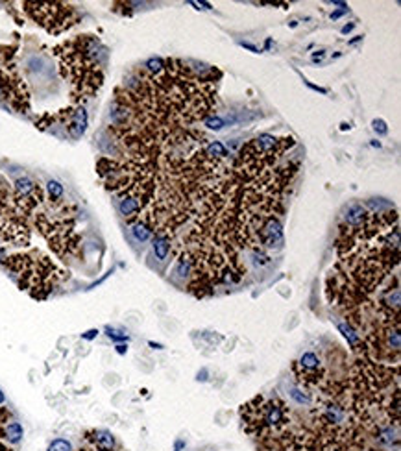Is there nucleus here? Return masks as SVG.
<instances>
[{
    "instance_id": "f257e3e1",
    "label": "nucleus",
    "mask_w": 401,
    "mask_h": 451,
    "mask_svg": "<svg viewBox=\"0 0 401 451\" xmlns=\"http://www.w3.org/2000/svg\"><path fill=\"white\" fill-rule=\"evenodd\" d=\"M59 57V71L70 83L74 102L91 98L104 82L105 48L94 36H80L54 48Z\"/></svg>"
},
{
    "instance_id": "f03ea898",
    "label": "nucleus",
    "mask_w": 401,
    "mask_h": 451,
    "mask_svg": "<svg viewBox=\"0 0 401 451\" xmlns=\"http://www.w3.org/2000/svg\"><path fill=\"white\" fill-rule=\"evenodd\" d=\"M41 211L35 215V226L43 237L50 242V248L59 257H69L76 253L80 246V237L76 233V213L70 203L63 200L41 203Z\"/></svg>"
},
{
    "instance_id": "7ed1b4c3",
    "label": "nucleus",
    "mask_w": 401,
    "mask_h": 451,
    "mask_svg": "<svg viewBox=\"0 0 401 451\" xmlns=\"http://www.w3.org/2000/svg\"><path fill=\"white\" fill-rule=\"evenodd\" d=\"M4 265L17 279L20 289L28 290L34 298L39 300L47 298L63 277V272L39 250L6 257Z\"/></svg>"
},
{
    "instance_id": "20e7f679",
    "label": "nucleus",
    "mask_w": 401,
    "mask_h": 451,
    "mask_svg": "<svg viewBox=\"0 0 401 451\" xmlns=\"http://www.w3.org/2000/svg\"><path fill=\"white\" fill-rule=\"evenodd\" d=\"M15 46L0 45V98L19 113H28L30 92L15 65Z\"/></svg>"
},
{
    "instance_id": "39448f33",
    "label": "nucleus",
    "mask_w": 401,
    "mask_h": 451,
    "mask_svg": "<svg viewBox=\"0 0 401 451\" xmlns=\"http://www.w3.org/2000/svg\"><path fill=\"white\" fill-rule=\"evenodd\" d=\"M24 11L50 34H61L78 20V11L63 2H24Z\"/></svg>"
},
{
    "instance_id": "423d86ee",
    "label": "nucleus",
    "mask_w": 401,
    "mask_h": 451,
    "mask_svg": "<svg viewBox=\"0 0 401 451\" xmlns=\"http://www.w3.org/2000/svg\"><path fill=\"white\" fill-rule=\"evenodd\" d=\"M259 240L266 248L283 246V226L276 216H268L259 224Z\"/></svg>"
},
{
    "instance_id": "0eeeda50",
    "label": "nucleus",
    "mask_w": 401,
    "mask_h": 451,
    "mask_svg": "<svg viewBox=\"0 0 401 451\" xmlns=\"http://www.w3.org/2000/svg\"><path fill=\"white\" fill-rule=\"evenodd\" d=\"M262 424L270 425L274 429H279L283 425L287 424V415H285V409L281 403L278 401H268L266 405L262 407Z\"/></svg>"
},
{
    "instance_id": "6e6552de",
    "label": "nucleus",
    "mask_w": 401,
    "mask_h": 451,
    "mask_svg": "<svg viewBox=\"0 0 401 451\" xmlns=\"http://www.w3.org/2000/svg\"><path fill=\"white\" fill-rule=\"evenodd\" d=\"M87 440L91 442L94 450H100V451H113L115 450V436H113L109 431H104V429H96V431H91L87 433Z\"/></svg>"
},
{
    "instance_id": "1a4fd4ad",
    "label": "nucleus",
    "mask_w": 401,
    "mask_h": 451,
    "mask_svg": "<svg viewBox=\"0 0 401 451\" xmlns=\"http://www.w3.org/2000/svg\"><path fill=\"white\" fill-rule=\"evenodd\" d=\"M296 366H301L305 374H311V376H309V381L316 383L318 379H320L316 376V372L320 370L322 362H320V359H318V357L314 355V353H313V351H307V353H303V355L299 357V361H298V364H296Z\"/></svg>"
},
{
    "instance_id": "9d476101",
    "label": "nucleus",
    "mask_w": 401,
    "mask_h": 451,
    "mask_svg": "<svg viewBox=\"0 0 401 451\" xmlns=\"http://www.w3.org/2000/svg\"><path fill=\"white\" fill-rule=\"evenodd\" d=\"M366 216H368V211L364 209L363 205L353 203V205H349V207H348L344 218H346L348 228H357V226H361V224L366 220Z\"/></svg>"
},
{
    "instance_id": "9b49d317",
    "label": "nucleus",
    "mask_w": 401,
    "mask_h": 451,
    "mask_svg": "<svg viewBox=\"0 0 401 451\" xmlns=\"http://www.w3.org/2000/svg\"><path fill=\"white\" fill-rule=\"evenodd\" d=\"M152 248H154V253L159 261H165L170 252V237L168 235H161V233H156V237L152 240Z\"/></svg>"
},
{
    "instance_id": "f8f14e48",
    "label": "nucleus",
    "mask_w": 401,
    "mask_h": 451,
    "mask_svg": "<svg viewBox=\"0 0 401 451\" xmlns=\"http://www.w3.org/2000/svg\"><path fill=\"white\" fill-rule=\"evenodd\" d=\"M22 434H24V429H22V425L19 422H10L4 427V436L10 444H19Z\"/></svg>"
},
{
    "instance_id": "ddd939ff",
    "label": "nucleus",
    "mask_w": 401,
    "mask_h": 451,
    "mask_svg": "<svg viewBox=\"0 0 401 451\" xmlns=\"http://www.w3.org/2000/svg\"><path fill=\"white\" fill-rule=\"evenodd\" d=\"M131 235H133L135 240L144 242V240H148L152 237V230H150L148 224H144L142 220H137L131 224Z\"/></svg>"
},
{
    "instance_id": "4468645a",
    "label": "nucleus",
    "mask_w": 401,
    "mask_h": 451,
    "mask_svg": "<svg viewBox=\"0 0 401 451\" xmlns=\"http://www.w3.org/2000/svg\"><path fill=\"white\" fill-rule=\"evenodd\" d=\"M204 154H206L207 157H211V159H224V157L229 156L227 150H226V146L222 143H218V141L209 143L206 146V150H204Z\"/></svg>"
},
{
    "instance_id": "2eb2a0df",
    "label": "nucleus",
    "mask_w": 401,
    "mask_h": 451,
    "mask_svg": "<svg viewBox=\"0 0 401 451\" xmlns=\"http://www.w3.org/2000/svg\"><path fill=\"white\" fill-rule=\"evenodd\" d=\"M47 189H48V200L50 202H57V200H63V185L59 183V181H56V180H50L47 183Z\"/></svg>"
},
{
    "instance_id": "dca6fc26",
    "label": "nucleus",
    "mask_w": 401,
    "mask_h": 451,
    "mask_svg": "<svg viewBox=\"0 0 401 451\" xmlns=\"http://www.w3.org/2000/svg\"><path fill=\"white\" fill-rule=\"evenodd\" d=\"M338 329L344 333V337L349 341V344H351L353 348H357V344L361 342V339H359V335L349 327V324H348V325H346V324H338Z\"/></svg>"
},
{
    "instance_id": "f3484780",
    "label": "nucleus",
    "mask_w": 401,
    "mask_h": 451,
    "mask_svg": "<svg viewBox=\"0 0 401 451\" xmlns=\"http://www.w3.org/2000/svg\"><path fill=\"white\" fill-rule=\"evenodd\" d=\"M47 451H72V444L69 442L67 438H56V440L50 442Z\"/></svg>"
},
{
    "instance_id": "a211bd4d",
    "label": "nucleus",
    "mask_w": 401,
    "mask_h": 451,
    "mask_svg": "<svg viewBox=\"0 0 401 451\" xmlns=\"http://www.w3.org/2000/svg\"><path fill=\"white\" fill-rule=\"evenodd\" d=\"M290 396H292V399H294L296 403H299V405H309V403H311V397H309L305 392H301L299 388H292V390H290Z\"/></svg>"
},
{
    "instance_id": "6ab92c4d",
    "label": "nucleus",
    "mask_w": 401,
    "mask_h": 451,
    "mask_svg": "<svg viewBox=\"0 0 401 451\" xmlns=\"http://www.w3.org/2000/svg\"><path fill=\"white\" fill-rule=\"evenodd\" d=\"M206 120V126L211 129H215V131H218V129H222L226 126V120L222 119V117H207Z\"/></svg>"
},
{
    "instance_id": "aec40b11",
    "label": "nucleus",
    "mask_w": 401,
    "mask_h": 451,
    "mask_svg": "<svg viewBox=\"0 0 401 451\" xmlns=\"http://www.w3.org/2000/svg\"><path fill=\"white\" fill-rule=\"evenodd\" d=\"M105 331H107V337H109V339H113V341H117V342L128 341V335H124V333L117 331V329H111V327H105Z\"/></svg>"
},
{
    "instance_id": "412c9836",
    "label": "nucleus",
    "mask_w": 401,
    "mask_h": 451,
    "mask_svg": "<svg viewBox=\"0 0 401 451\" xmlns=\"http://www.w3.org/2000/svg\"><path fill=\"white\" fill-rule=\"evenodd\" d=\"M373 129L379 133V135H384L386 131H388V128H386V122L383 119H375L373 120Z\"/></svg>"
},
{
    "instance_id": "4be33fe9",
    "label": "nucleus",
    "mask_w": 401,
    "mask_h": 451,
    "mask_svg": "<svg viewBox=\"0 0 401 451\" xmlns=\"http://www.w3.org/2000/svg\"><path fill=\"white\" fill-rule=\"evenodd\" d=\"M96 335H98V331H96V329H91V331L84 333V339H85V341H93Z\"/></svg>"
},
{
    "instance_id": "5701e85b",
    "label": "nucleus",
    "mask_w": 401,
    "mask_h": 451,
    "mask_svg": "<svg viewBox=\"0 0 401 451\" xmlns=\"http://www.w3.org/2000/svg\"><path fill=\"white\" fill-rule=\"evenodd\" d=\"M196 379H198V381H207V370L204 368L202 372H198V378Z\"/></svg>"
},
{
    "instance_id": "b1692460",
    "label": "nucleus",
    "mask_w": 401,
    "mask_h": 451,
    "mask_svg": "<svg viewBox=\"0 0 401 451\" xmlns=\"http://www.w3.org/2000/svg\"><path fill=\"white\" fill-rule=\"evenodd\" d=\"M305 83H307V85H309V87H311V89H314V91H318V92H327L326 89H324V87H318V85H313V83H311V82H305Z\"/></svg>"
},
{
    "instance_id": "393cba45",
    "label": "nucleus",
    "mask_w": 401,
    "mask_h": 451,
    "mask_svg": "<svg viewBox=\"0 0 401 451\" xmlns=\"http://www.w3.org/2000/svg\"><path fill=\"white\" fill-rule=\"evenodd\" d=\"M126 350H128V346H126V344H119V346H117V353H121V355H124Z\"/></svg>"
},
{
    "instance_id": "a878e982",
    "label": "nucleus",
    "mask_w": 401,
    "mask_h": 451,
    "mask_svg": "<svg viewBox=\"0 0 401 451\" xmlns=\"http://www.w3.org/2000/svg\"><path fill=\"white\" fill-rule=\"evenodd\" d=\"M241 45H243L244 48H248V50H252V52H255V54L259 52V48H255V46H253V45H250V43H241Z\"/></svg>"
},
{
    "instance_id": "bb28decb",
    "label": "nucleus",
    "mask_w": 401,
    "mask_h": 451,
    "mask_svg": "<svg viewBox=\"0 0 401 451\" xmlns=\"http://www.w3.org/2000/svg\"><path fill=\"white\" fill-rule=\"evenodd\" d=\"M344 13H348V8L340 9V11H335V13L331 15V18H338V17H340V15H344Z\"/></svg>"
},
{
    "instance_id": "cd10ccee",
    "label": "nucleus",
    "mask_w": 401,
    "mask_h": 451,
    "mask_svg": "<svg viewBox=\"0 0 401 451\" xmlns=\"http://www.w3.org/2000/svg\"><path fill=\"white\" fill-rule=\"evenodd\" d=\"M183 446H185V442H183V440H177V442H176V450H174V451H181V450H183Z\"/></svg>"
},
{
    "instance_id": "c85d7f7f",
    "label": "nucleus",
    "mask_w": 401,
    "mask_h": 451,
    "mask_svg": "<svg viewBox=\"0 0 401 451\" xmlns=\"http://www.w3.org/2000/svg\"><path fill=\"white\" fill-rule=\"evenodd\" d=\"M353 26H355V24H348V26H344V28H342V34H348V32H351V30H353Z\"/></svg>"
},
{
    "instance_id": "c756f323",
    "label": "nucleus",
    "mask_w": 401,
    "mask_h": 451,
    "mask_svg": "<svg viewBox=\"0 0 401 451\" xmlns=\"http://www.w3.org/2000/svg\"><path fill=\"white\" fill-rule=\"evenodd\" d=\"M150 346H152V348H156V350H161V348H163L161 344H156V342H150Z\"/></svg>"
},
{
    "instance_id": "7c9ffc66",
    "label": "nucleus",
    "mask_w": 401,
    "mask_h": 451,
    "mask_svg": "<svg viewBox=\"0 0 401 451\" xmlns=\"http://www.w3.org/2000/svg\"><path fill=\"white\" fill-rule=\"evenodd\" d=\"M6 401V396H4V392H2V388H0V405Z\"/></svg>"
},
{
    "instance_id": "2f4dec72",
    "label": "nucleus",
    "mask_w": 401,
    "mask_h": 451,
    "mask_svg": "<svg viewBox=\"0 0 401 451\" xmlns=\"http://www.w3.org/2000/svg\"><path fill=\"white\" fill-rule=\"evenodd\" d=\"M93 451H100V450H94V448H93Z\"/></svg>"
}]
</instances>
